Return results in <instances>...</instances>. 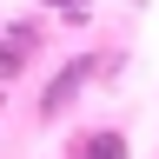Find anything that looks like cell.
Listing matches in <instances>:
<instances>
[{
    "instance_id": "cell-3",
    "label": "cell",
    "mask_w": 159,
    "mask_h": 159,
    "mask_svg": "<svg viewBox=\"0 0 159 159\" xmlns=\"http://www.w3.org/2000/svg\"><path fill=\"white\" fill-rule=\"evenodd\" d=\"M33 60V27H13L7 40H0V73H20Z\"/></svg>"
},
{
    "instance_id": "cell-4",
    "label": "cell",
    "mask_w": 159,
    "mask_h": 159,
    "mask_svg": "<svg viewBox=\"0 0 159 159\" xmlns=\"http://www.w3.org/2000/svg\"><path fill=\"white\" fill-rule=\"evenodd\" d=\"M40 7H60V13H86L93 0H40Z\"/></svg>"
},
{
    "instance_id": "cell-2",
    "label": "cell",
    "mask_w": 159,
    "mask_h": 159,
    "mask_svg": "<svg viewBox=\"0 0 159 159\" xmlns=\"http://www.w3.org/2000/svg\"><path fill=\"white\" fill-rule=\"evenodd\" d=\"M73 159H126V133H119V126L80 133V139H73Z\"/></svg>"
},
{
    "instance_id": "cell-1",
    "label": "cell",
    "mask_w": 159,
    "mask_h": 159,
    "mask_svg": "<svg viewBox=\"0 0 159 159\" xmlns=\"http://www.w3.org/2000/svg\"><path fill=\"white\" fill-rule=\"evenodd\" d=\"M93 80H99V53H73L66 66H60L47 86H40L33 113H40V119H60V113H73V106H80V93H86Z\"/></svg>"
}]
</instances>
